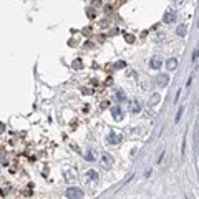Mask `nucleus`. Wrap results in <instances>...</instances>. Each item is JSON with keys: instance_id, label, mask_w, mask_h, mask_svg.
I'll return each instance as SVG.
<instances>
[{"instance_id": "1", "label": "nucleus", "mask_w": 199, "mask_h": 199, "mask_svg": "<svg viewBox=\"0 0 199 199\" xmlns=\"http://www.w3.org/2000/svg\"><path fill=\"white\" fill-rule=\"evenodd\" d=\"M65 196L68 199H83V191L80 188H68L66 192H65Z\"/></svg>"}, {"instance_id": "2", "label": "nucleus", "mask_w": 199, "mask_h": 199, "mask_svg": "<svg viewBox=\"0 0 199 199\" xmlns=\"http://www.w3.org/2000/svg\"><path fill=\"white\" fill-rule=\"evenodd\" d=\"M113 156H111L110 153H103L101 154V166L105 168V169H111L113 168Z\"/></svg>"}, {"instance_id": "3", "label": "nucleus", "mask_w": 199, "mask_h": 199, "mask_svg": "<svg viewBox=\"0 0 199 199\" xmlns=\"http://www.w3.org/2000/svg\"><path fill=\"white\" fill-rule=\"evenodd\" d=\"M156 83H158V86H161V88H166L168 83H169V76H168V73H161L159 76H158V80H156Z\"/></svg>"}, {"instance_id": "4", "label": "nucleus", "mask_w": 199, "mask_h": 199, "mask_svg": "<svg viewBox=\"0 0 199 199\" xmlns=\"http://www.w3.org/2000/svg\"><path fill=\"white\" fill-rule=\"evenodd\" d=\"M176 20V12L174 10H166L164 12V23H173Z\"/></svg>"}, {"instance_id": "5", "label": "nucleus", "mask_w": 199, "mask_h": 199, "mask_svg": "<svg viewBox=\"0 0 199 199\" xmlns=\"http://www.w3.org/2000/svg\"><path fill=\"white\" fill-rule=\"evenodd\" d=\"M106 139H108V143H110V144H120V141H121V136H120V134H116V133H110Z\"/></svg>"}, {"instance_id": "6", "label": "nucleus", "mask_w": 199, "mask_h": 199, "mask_svg": "<svg viewBox=\"0 0 199 199\" xmlns=\"http://www.w3.org/2000/svg\"><path fill=\"white\" fill-rule=\"evenodd\" d=\"M149 66L154 68V70H159V68L163 66V61H161L158 57H154V58H151V61H149Z\"/></svg>"}, {"instance_id": "7", "label": "nucleus", "mask_w": 199, "mask_h": 199, "mask_svg": "<svg viewBox=\"0 0 199 199\" xmlns=\"http://www.w3.org/2000/svg\"><path fill=\"white\" fill-rule=\"evenodd\" d=\"M85 178H86V179H90V181H96V179H100V174H98L96 171L90 169V171H86V173H85Z\"/></svg>"}, {"instance_id": "8", "label": "nucleus", "mask_w": 199, "mask_h": 199, "mask_svg": "<svg viewBox=\"0 0 199 199\" xmlns=\"http://www.w3.org/2000/svg\"><path fill=\"white\" fill-rule=\"evenodd\" d=\"M111 113H113V118H115L116 121H121V120H123V111H121V108L115 106L113 110H111Z\"/></svg>"}, {"instance_id": "9", "label": "nucleus", "mask_w": 199, "mask_h": 199, "mask_svg": "<svg viewBox=\"0 0 199 199\" xmlns=\"http://www.w3.org/2000/svg\"><path fill=\"white\" fill-rule=\"evenodd\" d=\"M139 111H141L139 101H138V100H133V101H131V113H139Z\"/></svg>"}, {"instance_id": "10", "label": "nucleus", "mask_w": 199, "mask_h": 199, "mask_svg": "<svg viewBox=\"0 0 199 199\" xmlns=\"http://www.w3.org/2000/svg\"><path fill=\"white\" fill-rule=\"evenodd\" d=\"M176 66H178V60H176V58H171V60H168V61H166V68H168L169 71L174 70Z\"/></svg>"}, {"instance_id": "11", "label": "nucleus", "mask_w": 199, "mask_h": 199, "mask_svg": "<svg viewBox=\"0 0 199 199\" xmlns=\"http://www.w3.org/2000/svg\"><path fill=\"white\" fill-rule=\"evenodd\" d=\"M186 32H188V27H186L184 23H181V25H179V27L176 28V33H178L179 37H184V35H186Z\"/></svg>"}, {"instance_id": "12", "label": "nucleus", "mask_w": 199, "mask_h": 199, "mask_svg": "<svg viewBox=\"0 0 199 199\" xmlns=\"http://www.w3.org/2000/svg\"><path fill=\"white\" fill-rule=\"evenodd\" d=\"M159 100H161V96L158 93H154V95H151V98H149V105H158Z\"/></svg>"}, {"instance_id": "13", "label": "nucleus", "mask_w": 199, "mask_h": 199, "mask_svg": "<svg viewBox=\"0 0 199 199\" xmlns=\"http://www.w3.org/2000/svg\"><path fill=\"white\" fill-rule=\"evenodd\" d=\"M116 100H118V101H124V100H126V96H124V93L121 90L116 91Z\"/></svg>"}, {"instance_id": "14", "label": "nucleus", "mask_w": 199, "mask_h": 199, "mask_svg": "<svg viewBox=\"0 0 199 199\" xmlns=\"http://www.w3.org/2000/svg\"><path fill=\"white\" fill-rule=\"evenodd\" d=\"M183 111H184V106H181V108H179V111H178V115H176V120H174V121H176V123H179V120H181V116H183Z\"/></svg>"}, {"instance_id": "15", "label": "nucleus", "mask_w": 199, "mask_h": 199, "mask_svg": "<svg viewBox=\"0 0 199 199\" xmlns=\"http://www.w3.org/2000/svg\"><path fill=\"white\" fill-rule=\"evenodd\" d=\"M73 66H75V68H82V66H83L82 60H75V61H73Z\"/></svg>"}, {"instance_id": "16", "label": "nucleus", "mask_w": 199, "mask_h": 199, "mask_svg": "<svg viewBox=\"0 0 199 199\" xmlns=\"http://www.w3.org/2000/svg\"><path fill=\"white\" fill-rule=\"evenodd\" d=\"M124 38H126L129 43H133V42H134V37H133V35H126V33H124Z\"/></svg>"}, {"instance_id": "17", "label": "nucleus", "mask_w": 199, "mask_h": 199, "mask_svg": "<svg viewBox=\"0 0 199 199\" xmlns=\"http://www.w3.org/2000/svg\"><path fill=\"white\" fill-rule=\"evenodd\" d=\"M65 178H66V181H73V174H71V173H68V171L65 173Z\"/></svg>"}, {"instance_id": "18", "label": "nucleus", "mask_w": 199, "mask_h": 199, "mask_svg": "<svg viewBox=\"0 0 199 199\" xmlns=\"http://www.w3.org/2000/svg\"><path fill=\"white\" fill-rule=\"evenodd\" d=\"M192 61H194V63L197 61V50H194V53H192Z\"/></svg>"}, {"instance_id": "19", "label": "nucleus", "mask_w": 199, "mask_h": 199, "mask_svg": "<svg viewBox=\"0 0 199 199\" xmlns=\"http://www.w3.org/2000/svg\"><path fill=\"white\" fill-rule=\"evenodd\" d=\"M121 66H124V63H123V61H118V63H116V68H121Z\"/></svg>"}, {"instance_id": "20", "label": "nucleus", "mask_w": 199, "mask_h": 199, "mask_svg": "<svg viewBox=\"0 0 199 199\" xmlns=\"http://www.w3.org/2000/svg\"><path fill=\"white\" fill-rule=\"evenodd\" d=\"M173 2H176V3H179V2H183V0H173Z\"/></svg>"}]
</instances>
